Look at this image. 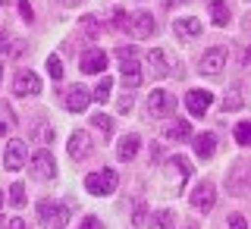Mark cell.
<instances>
[{"label": "cell", "instance_id": "obj_33", "mask_svg": "<svg viewBox=\"0 0 251 229\" xmlns=\"http://www.w3.org/2000/svg\"><path fill=\"white\" fill-rule=\"evenodd\" d=\"M132 57H135V47H129V44L116 47V60H132Z\"/></svg>", "mask_w": 251, "mask_h": 229}, {"label": "cell", "instance_id": "obj_12", "mask_svg": "<svg viewBox=\"0 0 251 229\" xmlns=\"http://www.w3.org/2000/svg\"><path fill=\"white\" fill-rule=\"evenodd\" d=\"M210 101H214V94L201 91V88H195V91L185 94V107H188V113H192V116H204V113H207V107H210Z\"/></svg>", "mask_w": 251, "mask_h": 229}, {"label": "cell", "instance_id": "obj_40", "mask_svg": "<svg viewBox=\"0 0 251 229\" xmlns=\"http://www.w3.org/2000/svg\"><path fill=\"white\" fill-rule=\"evenodd\" d=\"M0 229H6V220L3 217H0Z\"/></svg>", "mask_w": 251, "mask_h": 229}, {"label": "cell", "instance_id": "obj_36", "mask_svg": "<svg viewBox=\"0 0 251 229\" xmlns=\"http://www.w3.org/2000/svg\"><path fill=\"white\" fill-rule=\"evenodd\" d=\"M82 229H104V226H100L98 217H85V220H82Z\"/></svg>", "mask_w": 251, "mask_h": 229}, {"label": "cell", "instance_id": "obj_39", "mask_svg": "<svg viewBox=\"0 0 251 229\" xmlns=\"http://www.w3.org/2000/svg\"><path fill=\"white\" fill-rule=\"evenodd\" d=\"M176 3H185V0H167V6H176Z\"/></svg>", "mask_w": 251, "mask_h": 229}, {"label": "cell", "instance_id": "obj_24", "mask_svg": "<svg viewBox=\"0 0 251 229\" xmlns=\"http://www.w3.org/2000/svg\"><path fill=\"white\" fill-rule=\"evenodd\" d=\"M220 107H223V113H232V110H242V107H245V101H242V88H232V91H229V94L223 98V104H220Z\"/></svg>", "mask_w": 251, "mask_h": 229}, {"label": "cell", "instance_id": "obj_11", "mask_svg": "<svg viewBox=\"0 0 251 229\" xmlns=\"http://www.w3.org/2000/svg\"><path fill=\"white\" fill-rule=\"evenodd\" d=\"M3 167L16 173V170H22L25 167V141H19V138H13L10 145H6V157H3Z\"/></svg>", "mask_w": 251, "mask_h": 229}, {"label": "cell", "instance_id": "obj_27", "mask_svg": "<svg viewBox=\"0 0 251 229\" xmlns=\"http://www.w3.org/2000/svg\"><path fill=\"white\" fill-rule=\"evenodd\" d=\"M10 204H16V207H22V204H25V185H22V182H13V188H10Z\"/></svg>", "mask_w": 251, "mask_h": 229}, {"label": "cell", "instance_id": "obj_9", "mask_svg": "<svg viewBox=\"0 0 251 229\" xmlns=\"http://www.w3.org/2000/svg\"><path fill=\"white\" fill-rule=\"evenodd\" d=\"M214 201H217V192H214V185H210V182L195 185V192H192V207L195 210L207 214V210H214Z\"/></svg>", "mask_w": 251, "mask_h": 229}, {"label": "cell", "instance_id": "obj_26", "mask_svg": "<svg viewBox=\"0 0 251 229\" xmlns=\"http://www.w3.org/2000/svg\"><path fill=\"white\" fill-rule=\"evenodd\" d=\"M145 220H148V207H145V201H135V210H132V226L141 229V226H145Z\"/></svg>", "mask_w": 251, "mask_h": 229}, {"label": "cell", "instance_id": "obj_8", "mask_svg": "<svg viewBox=\"0 0 251 229\" xmlns=\"http://www.w3.org/2000/svg\"><path fill=\"white\" fill-rule=\"evenodd\" d=\"M173 110H176V98L167 91H151V98H148V113L151 116H170Z\"/></svg>", "mask_w": 251, "mask_h": 229}, {"label": "cell", "instance_id": "obj_4", "mask_svg": "<svg viewBox=\"0 0 251 229\" xmlns=\"http://www.w3.org/2000/svg\"><path fill=\"white\" fill-rule=\"evenodd\" d=\"M198 66H201L204 76H220L226 69V51H223V47H210V51H204Z\"/></svg>", "mask_w": 251, "mask_h": 229}, {"label": "cell", "instance_id": "obj_21", "mask_svg": "<svg viewBox=\"0 0 251 229\" xmlns=\"http://www.w3.org/2000/svg\"><path fill=\"white\" fill-rule=\"evenodd\" d=\"M110 88H113V78H110V76H100V82L94 85L91 98L98 101V104H104V101H110Z\"/></svg>", "mask_w": 251, "mask_h": 229}, {"label": "cell", "instance_id": "obj_6", "mask_svg": "<svg viewBox=\"0 0 251 229\" xmlns=\"http://www.w3.org/2000/svg\"><path fill=\"white\" fill-rule=\"evenodd\" d=\"M31 176L35 179H53L57 176V160L50 151H35L31 157Z\"/></svg>", "mask_w": 251, "mask_h": 229}, {"label": "cell", "instance_id": "obj_3", "mask_svg": "<svg viewBox=\"0 0 251 229\" xmlns=\"http://www.w3.org/2000/svg\"><path fill=\"white\" fill-rule=\"evenodd\" d=\"M126 31H132V38H138V41H145V38H151L157 25H154V16L148 13V10H141L135 16H129V28Z\"/></svg>", "mask_w": 251, "mask_h": 229}, {"label": "cell", "instance_id": "obj_29", "mask_svg": "<svg viewBox=\"0 0 251 229\" xmlns=\"http://www.w3.org/2000/svg\"><path fill=\"white\" fill-rule=\"evenodd\" d=\"M47 73H50V78H63V63H60V57H47Z\"/></svg>", "mask_w": 251, "mask_h": 229}, {"label": "cell", "instance_id": "obj_34", "mask_svg": "<svg viewBox=\"0 0 251 229\" xmlns=\"http://www.w3.org/2000/svg\"><path fill=\"white\" fill-rule=\"evenodd\" d=\"M229 229H248L245 217H242V214H232V217H229Z\"/></svg>", "mask_w": 251, "mask_h": 229}, {"label": "cell", "instance_id": "obj_25", "mask_svg": "<svg viewBox=\"0 0 251 229\" xmlns=\"http://www.w3.org/2000/svg\"><path fill=\"white\" fill-rule=\"evenodd\" d=\"M154 223H157V229H176V214L173 210H160L154 217Z\"/></svg>", "mask_w": 251, "mask_h": 229}, {"label": "cell", "instance_id": "obj_31", "mask_svg": "<svg viewBox=\"0 0 251 229\" xmlns=\"http://www.w3.org/2000/svg\"><path fill=\"white\" fill-rule=\"evenodd\" d=\"M82 28H85V35H88V38H94V35H98V19H94V16H85Z\"/></svg>", "mask_w": 251, "mask_h": 229}, {"label": "cell", "instance_id": "obj_16", "mask_svg": "<svg viewBox=\"0 0 251 229\" xmlns=\"http://www.w3.org/2000/svg\"><path fill=\"white\" fill-rule=\"evenodd\" d=\"M88 101H91V94L85 91L82 85H75V88L66 91V110H69V113H82V110L88 107Z\"/></svg>", "mask_w": 251, "mask_h": 229}, {"label": "cell", "instance_id": "obj_17", "mask_svg": "<svg viewBox=\"0 0 251 229\" xmlns=\"http://www.w3.org/2000/svg\"><path fill=\"white\" fill-rule=\"evenodd\" d=\"M214 151H217V135L214 132H204V135L195 138V154H198L201 160H210Z\"/></svg>", "mask_w": 251, "mask_h": 229}, {"label": "cell", "instance_id": "obj_22", "mask_svg": "<svg viewBox=\"0 0 251 229\" xmlns=\"http://www.w3.org/2000/svg\"><path fill=\"white\" fill-rule=\"evenodd\" d=\"M91 126L100 132V138H110V135H113V120H110L107 113H94L91 116Z\"/></svg>", "mask_w": 251, "mask_h": 229}, {"label": "cell", "instance_id": "obj_37", "mask_svg": "<svg viewBox=\"0 0 251 229\" xmlns=\"http://www.w3.org/2000/svg\"><path fill=\"white\" fill-rule=\"evenodd\" d=\"M6 229H28V226H25V220L16 217V220H10V223H6Z\"/></svg>", "mask_w": 251, "mask_h": 229}, {"label": "cell", "instance_id": "obj_14", "mask_svg": "<svg viewBox=\"0 0 251 229\" xmlns=\"http://www.w3.org/2000/svg\"><path fill=\"white\" fill-rule=\"evenodd\" d=\"M120 78H123V88H138L141 85V66L135 63V57L132 60H120Z\"/></svg>", "mask_w": 251, "mask_h": 229}, {"label": "cell", "instance_id": "obj_5", "mask_svg": "<svg viewBox=\"0 0 251 229\" xmlns=\"http://www.w3.org/2000/svg\"><path fill=\"white\" fill-rule=\"evenodd\" d=\"M13 94L16 98H35V94H41V78H38L35 73H19L13 78Z\"/></svg>", "mask_w": 251, "mask_h": 229}, {"label": "cell", "instance_id": "obj_23", "mask_svg": "<svg viewBox=\"0 0 251 229\" xmlns=\"http://www.w3.org/2000/svg\"><path fill=\"white\" fill-rule=\"evenodd\" d=\"M210 16H214L217 25H226V22H229V6H226V0H210Z\"/></svg>", "mask_w": 251, "mask_h": 229}, {"label": "cell", "instance_id": "obj_44", "mask_svg": "<svg viewBox=\"0 0 251 229\" xmlns=\"http://www.w3.org/2000/svg\"><path fill=\"white\" fill-rule=\"evenodd\" d=\"M0 76H3V73H0Z\"/></svg>", "mask_w": 251, "mask_h": 229}, {"label": "cell", "instance_id": "obj_13", "mask_svg": "<svg viewBox=\"0 0 251 229\" xmlns=\"http://www.w3.org/2000/svg\"><path fill=\"white\" fill-rule=\"evenodd\" d=\"M91 148H94V141H91L88 132H82V129L69 138V157H73V160H85V157L91 154Z\"/></svg>", "mask_w": 251, "mask_h": 229}, {"label": "cell", "instance_id": "obj_20", "mask_svg": "<svg viewBox=\"0 0 251 229\" xmlns=\"http://www.w3.org/2000/svg\"><path fill=\"white\" fill-rule=\"evenodd\" d=\"M176 35L179 38H198L201 35V19H179L176 22Z\"/></svg>", "mask_w": 251, "mask_h": 229}, {"label": "cell", "instance_id": "obj_43", "mask_svg": "<svg viewBox=\"0 0 251 229\" xmlns=\"http://www.w3.org/2000/svg\"><path fill=\"white\" fill-rule=\"evenodd\" d=\"M0 6H3V0H0Z\"/></svg>", "mask_w": 251, "mask_h": 229}, {"label": "cell", "instance_id": "obj_15", "mask_svg": "<svg viewBox=\"0 0 251 229\" xmlns=\"http://www.w3.org/2000/svg\"><path fill=\"white\" fill-rule=\"evenodd\" d=\"M104 69H107V53L104 51H88L82 57V73H88V76H104Z\"/></svg>", "mask_w": 251, "mask_h": 229}, {"label": "cell", "instance_id": "obj_10", "mask_svg": "<svg viewBox=\"0 0 251 229\" xmlns=\"http://www.w3.org/2000/svg\"><path fill=\"white\" fill-rule=\"evenodd\" d=\"M148 69H151L154 78H170L173 76V66L167 63V53L160 51V47H154V51H148Z\"/></svg>", "mask_w": 251, "mask_h": 229}, {"label": "cell", "instance_id": "obj_7", "mask_svg": "<svg viewBox=\"0 0 251 229\" xmlns=\"http://www.w3.org/2000/svg\"><path fill=\"white\" fill-rule=\"evenodd\" d=\"M167 176H170V185L176 188V192H182L185 179L192 176V167H188L182 157H170V160H167Z\"/></svg>", "mask_w": 251, "mask_h": 229}, {"label": "cell", "instance_id": "obj_42", "mask_svg": "<svg viewBox=\"0 0 251 229\" xmlns=\"http://www.w3.org/2000/svg\"><path fill=\"white\" fill-rule=\"evenodd\" d=\"M185 229H198V226H185Z\"/></svg>", "mask_w": 251, "mask_h": 229}, {"label": "cell", "instance_id": "obj_41", "mask_svg": "<svg viewBox=\"0 0 251 229\" xmlns=\"http://www.w3.org/2000/svg\"><path fill=\"white\" fill-rule=\"evenodd\" d=\"M0 207H3V195H0Z\"/></svg>", "mask_w": 251, "mask_h": 229}, {"label": "cell", "instance_id": "obj_35", "mask_svg": "<svg viewBox=\"0 0 251 229\" xmlns=\"http://www.w3.org/2000/svg\"><path fill=\"white\" fill-rule=\"evenodd\" d=\"M19 13H22V19H25V22H31V19H35V13H31L28 0H19Z\"/></svg>", "mask_w": 251, "mask_h": 229}, {"label": "cell", "instance_id": "obj_19", "mask_svg": "<svg viewBox=\"0 0 251 229\" xmlns=\"http://www.w3.org/2000/svg\"><path fill=\"white\" fill-rule=\"evenodd\" d=\"M138 148H141V138L138 135H126L123 141H120V160H135V154H138Z\"/></svg>", "mask_w": 251, "mask_h": 229}, {"label": "cell", "instance_id": "obj_30", "mask_svg": "<svg viewBox=\"0 0 251 229\" xmlns=\"http://www.w3.org/2000/svg\"><path fill=\"white\" fill-rule=\"evenodd\" d=\"M132 107H135V98H132V94H126V91H123V98L116 101V110H120V113H129Z\"/></svg>", "mask_w": 251, "mask_h": 229}, {"label": "cell", "instance_id": "obj_28", "mask_svg": "<svg viewBox=\"0 0 251 229\" xmlns=\"http://www.w3.org/2000/svg\"><path fill=\"white\" fill-rule=\"evenodd\" d=\"M235 141H239L242 148L251 141V123H239V126H235Z\"/></svg>", "mask_w": 251, "mask_h": 229}, {"label": "cell", "instance_id": "obj_18", "mask_svg": "<svg viewBox=\"0 0 251 229\" xmlns=\"http://www.w3.org/2000/svg\"><path fill=\"white\" fill-rule=\"evenodd\" d=\"M167 138L170 141H188V138H192V126H188L185 120H173L167 126Z\"/></svg>", "mask_w": 251, "mask_h": 229}, {"label": "cell", "instance_id": "obj_2", "mask_svg": "<svg viewBox=\"0 0 251 229\" xmlns=\"http://www.w3.org/2000/svg\"><path fill=\"white\" fill-rule=\"evenodd\" d=\"M116 185H120V176H116V170H98L91 173V176H85V188H88V195H113Z\"/></svg>", "mask_w": 251, "mask_h": 229}, {"label": "cell", "instance_id": "obj_38", "mask_svg": "<svg viewBox=\"0 0 251 229\" xmlns=\"http://www.w3.org/2000/svg\"><path fill=\"white\" fill-rule=\"evenodd\" d=\"M63 3H66V6H78V3H82V0H63Z\"/></svg>", "mask_w": 251, "mask_h": 229}, {"label": "cell", "instance_id": "obj_1", "mask_svg": "<svg viewBox=\"0 0 251 229\" xmlns=\"http://www.w3.org/2000/svg\"><path fill=\"white\" fill-rule=\"evenodd\" d=\"M38 220L44 229H63L69 220V207H63L60 201H38Z\"/></svg>", "mask_w": 251, "mask_h": 229}, {"label": "cell", "instance_id": "obj_32", "mask_svg": "<svg viewBox=\"0 0 251 229\" xmlns=\"http://www.w3.org/2000/svg\"><path fill=\"white\" fill-rule=\"evenodd\" d=\"M113 22H116V28H129V13L113 10Z\"/></svg>", "mask_w": 251, "mask_h": 229}]
</instances>
